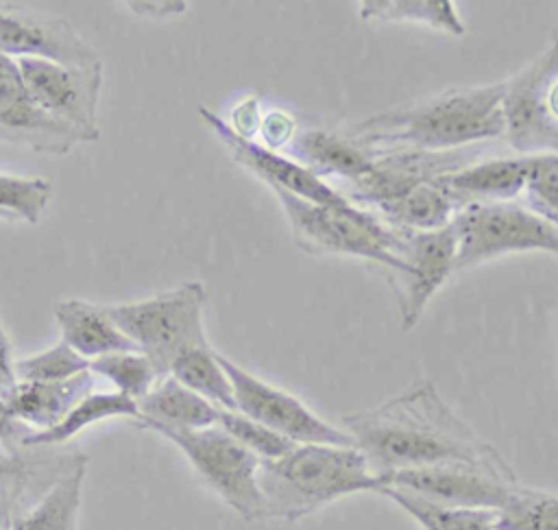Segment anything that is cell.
<instances>
[{"mask_svg":"<svg viewBox=\"0 0 558 530\" xmlns=\"http://www.w3.org/2000/svg\"><path fill=\"white\" fill-rule=\"evenodd\" d=\"M52 314L61 329V342L87 360L118 351H137V347L111 321L105 305L83 299H65L54 303Z\"/></svg>","mask_w":558,"mask_h":530,"instance_id":"ac0fdd59","label":"cell"},{"mask_svg":"<svg viewBox=\"0 0 558 530\" xmlns=\"http://www.w3.org/2000/svg\"><path fill=\"white\" fill-rule=\"evenodd\" d=\"M22 475V462L15 454H0V491Z\"/></svg>","mask_w":558,"mask_h":530,"instance_id":"74e56055","label":"cell"},{"mask_svg":"<svg viewBox=\"0 0 558 530\" xmlns=\"http://www.w3.org/2000/svg\"><path fill=\"white\" fill-rule=\"evenodd\" d=\"M52 196V185L41 177H15L0 172V214L7 222H39Z\"/></svg>","mask_w":558,"mask_h":530,"instance_id":"f1b7e54d","label":"cell"},{"mask_svg":"<svg viewBox=\"0 0 558 530\" xmlns=\"http://www.w3.org/2000/svg\"><path fill=\"white\" fill-rule=\"evenodd\" d=\"M140 419V408L137 401L122 395V393H89L83 397L57 425L41 430V432H31L22 438L20 447H48V445H59L76 436L81 430L107 421V419Z\"/></svg>","mask_w":558,"mask_h":530,"instance_id":"7402d4cb","label":"cell"},{"mask_svg":"<svg viewBox=\"0 0 558 530\" xmlns=\"http://www.w3.org/2000/svg\"><path fill=\"white\" fill-rule=\"evenodd\" d=\"M384 486L403 489L434 504L451 508L499 510L519 486L517 475L497 473L473 465H432L392 471Z\"/></svg>","mask_w":558,"mask_h":530,"instance_id":"7c38bea8","label":"cell"},{"mask_svg":"<svg viewBox=\"0 0 558 530\" xmlns=\"http://www.w3.org/2000/svg\"><path fill=\"white\" fill-rule=\"evenodd\" d=\"M296 120L292 118V113L281 111V109H270L262 113V122L257 129L259 135V144L270 148V150H279V148H288L290 142L296 137Z\"/></svg>","mask_w":558,"mask_h":530,"instance_id":"d6a6232c","label":"cell"},{"mask_svg":"<svg viewBox=\"0 0 558 530\" xmlns=\"http://www.w3.org/2000/svg\"><path fill=\"white\" fill-rule=\"evenodd\" d=\"M216 425H220L229 436H233L242 447H246L251 454H255L262 462L277 460L296 445V443L279 436L277 432L268 430L266 425L244 417L238 410H220Z\"/></svg>","mask_w":558,"mask_h":530,"instance_id":"1f68e13d","label":"cell"},{"mask_svg":"<svg viewBox=\"0 0 558 530\" xmlns=\"http://www.w3.org/2000/svg\"><path fill=\"white\" fill-rule=\"evenodd\" d=\"M0 55L63 65H92L96 48L63 17L0 9Z\"/></svg>","mask_w":558,"mask_h":530,"instance_id":"5bb4252c","label":"cell"},{"mask_svg":"<svg viewBox=\"0 0 558 530\" xmlns=\"http://www.w3.org/2000/svg\"><path fill=\"white\" fill-rule=\"evenodd\" d=\"M153 432L174 443L203 482L242 519H266L264 497L257 482L262 460L229 436L220 425L201 430L155 427Z\"/></svg>","mask_w":558,"mask_h":530,"instance_id":"52a82bcc","label":"cell"},{"mask_svg":"<svg viewBox=\"0 0 558 530\" xmlns=\"http://www.w3.org/2000/svg\"><path fill=\"white\" fill-rule=\"evenodd\" d=\"M2 530H9V523H7V526H4V528H2Z\"/></svg>","mask_w":558,"mask_h":530,"instance_id":"60d3db41","label":"cell"},{"mask_svg":"<svg viewBox=\"0 0 558 530\" xmlns=\"http://www.w3.org/2000/svg\"><path fill=\"white\" fill-rule=\"evenodd\" d=\"M89 371L109 380L116 393L140 401L161 380L153 362L140 351H118L89 360Z\"/></svg>","mask_w":558,"mask_h":530,"instance_id":"83f0119b","label":"cell"},{"mask_svg":"<svg viewBox=\"0 0 558 530\" xmlns=\"http://www.w3.org/2000/svg\"><path fill=\"white\" fill-rule=\"evenodd\" d=\"M0 220H4V216H2V214H0Z\"/></svg>","mask_w":558,"mask_h":530,"instance_id":"b9f144b4","label":"cell"},{"mask_svg":"<svg viewBox=\"0 0 558 530\" xmlns=\"http://www.w3.org/2000/svg\"><path fill=\"white\" fill-rule=\"evenodd\" d=\"M340 421L379 478L432 465H473L517 475L506 458L447 406L429 380H416L377 408L344 414Z\"/></svg>","mask_w":558,"mask_h":530,"instance_id":"6da1fadb","label":"cell"},{"mask_svg":"<svg viewBox=\"0 0 558 530\" xmlns=\"http://www.w3.org/2000/svg\"><path fill=\"white\" fill-rule=\"evenodd\" d=\"M379 495L399 504L423 526V530H495L497 523V510L451 508L392 486H384Z\"/></svg>","mask_w":558,"mask_h":530,"instance_id":"484cf974","label":"cell"},{"mask_svg":"<svg viewBox=\"0 0 558 530\" xmlns=\"http://www.w3.org/2000/svg\"><path fill=\"white\" fill-rule=\"evenodd\" d=\"M4 526H7V521H2V519H0V530H2Z\"/></svg>","mask_w":558,"mask_h":530,"instance_id":"ab89813d","label":"cell"},{"mask_svg":"<svg viewBox=\"0 0 558 530\" xmlns=\"http://www.w3.org/2000/svg\"><path fill=\"white\" fill-rule=\"evenodd\" d=\"M283 209L294 244L310 255H351L397 270L401 264L395 249L401 229L386 225L373 212L347 203L340 207L318 205L292 196L283 190H270Z\"/></svg>","mask_w":558,"mask_h":530,"instance_id":"277c9868","label":"cell"},{"mask_svg":"<svg viewBox=\"0 0 558 530\" xmlns=\"http://www.w3.org/2000/svg\"><path fill=\"white\" fill-rule=\"evenodd\" d=\"M83 371H89V360L78 356L65 342H57L46 351L15 360L17 382H59Z\"/></svg>","mask_w":558,"mask_h":530,"instance_id":"4dcf8cb0","label":"cell"},{"mask_svg":"<svg viewBox=\"0 0 558 530\" xmlns=\"http://www.w3.org/2000/svg\"><path fill=\"white\" fill-rule=\"evenodd\" d=\"M395 257L399 268L388 275L403 329H412L432 297L456 270V231L451 222L434 231H401Z\"/></svg>","mask_w":558,"mask_h":530,"instance_id":"8fae6325","label":"cell"},{"mask_svg":"<svg viewBox=\"0 0 558 530\" xmlns=\"http://www.w3.org/2000/svg\"><path fill=\"white\" fill-rule=\"evenodd\" d=\"M290 157L310 168L320 179L338 177L344 185L362 179L375 157V150L362 146L353 137L329 129H307L296 133V137L286 148Z\"/></svg>","mask_w":558,"mask_h":530,"instance_id":"2e32d148","label":"cell"},{"mask_svg":"<svg viewBox=\"0 0 558 530\" xmlns=\"http://www.w3.org/2000/svg\"><path fill=\"white\" fill-rule=\"evenodd\" d=\"M17 384V377H15V360H13V353H11V342H9V336L2 327V321H0V397L7 399L9 393L15 388Z\"/></svg>","mask_w":558,"mask_h":530,"instance_id":"d590c367","label":"cell"},{"mask_svg":"<svg viewBox=\"0 0 558 530\" xmlns=\"http://www.w3.org/2000/svg\"><path fill=\"white\" fill-rule=\"evenodd\" d=\"M168 375H172L177 382H181L185 388L201 395L216 408L235 410L231 382L218 360V351H214L211 345L192 347L177 356Z\"/></svg>","mask_w":558,"mask_h":530,"instance_id":"d4e9b609","label":"cell"},{"mask_svg":"<svg viewBox=\"0 0 558 530\" xmlns=\"http://www.w3.org/2000/svg\"><path fill=\"white\" fill-rule=\"evenodd\" d=\"M456 212L458 207L442 188L436 181H429L373 214L401 231H434L447 227Z\"/></svg>","mask_w":558,"mask_h":530,"instance_id":"cb8c5ba5","label":"cell"},{"mask_svg":"<svg viewBox=\"0 0 558 530\" xmlns=\"http://www.w3.org/2000/svg\"><path fill=\"white\" fill-rule=\"evenodd\" d=\"M530 170V155L475 159L436 179L458 209L477 203L519 201Z\"/></svg>","mask_w":558,"mask_h":530,"instance_id":"9a60e30c","label":"cell"},{"mask_svg":"<svg viewBox=\"0 0 558 530\" xmlns=\"http://www.w3.org/2000/svg\"><path fill=\"white\" fill-rule=\"evenodd\" d=\"M218 360L231 382L235 410L244 417L266 425L268 430L296 445L320 443L355 447L353 438L342 427H336L320 419L292 393L259 380L222 353H218Z\"/></svg>","mask_w":558,"mask_h":530,"instance_id":"ba28073f","label":"cell"},{"mask_svg":"<svg viewBox=\"0 0 558 530\" xmlns=\"http://www.w3.org/2000/svg\"><path fill=\"white\" fill-rule=\"evenodd\" d=\"M137 425L144 430L172 427V430H201L218 423L220 408L185 388L172 375L161 377L148 395L137 401Z\"/></svg>","mask_w":558,"mask_h":530,"instance_id":"d6986e66","label":"cell"},{"mask_svg":"<svg viewBox=\"0 0 558 530\" xmlns=\"http://www.w3.org/2000/svg\"><path fill=\"white\" fill-rule=\"evenodd\" d=\"M495 530H558V495L519 484L497 510Z\"/></svg>","mask_w":558,"mask_h":530,"instance_id":"4316f807","label":"cell"},{"mask_svg":"<svg viewBox=\"0 0 558 530\" xmlns=\"http://www.w3.org/2000/svg\"><path fill=\"white\" fill-rule=\"evenodd\" d=\"M78 142V135L70 127L39 109L31 96L13 107L0 109V144L26 146L46 155H68Z\"/></svg>","mask_w":558,"mask_h":530,"instance_id":"ffe728a7","label":"cell"},{"mask_svg":"<svg viewBox=\"0 0 558 530\" xmlns=\"http://www.w3.org/2000/svg\"><path fill=\"white\" fill-rule=\"evenodd\" d=\"M257 482L266 519L286 521H299L340 497L384 489L357 447L320 443L294 445L281 458L259 462Z\"/></svg>","mask_w":558,"mask_h":530,"instance_id":"3957f363","label":"cell"},{"mask_svg":"<svg viewBox=\"0 0 558 530\" xmlns=\"http://www.w3.org/2000/svg\"><path fill=\"white\" fill-rule=\"evenodd\" d=\"M207 288L185 281L150 299L105 305L111 321L166 377L177 356L192 347L209 345L203 323Z\"/></svg>","mask_w":558,"mask_h":530,"instance_id":"5b68a950","label":"cell"},{"mask_svg":"<svg viewBox=\"0 0 558 530\" xmlns=\"http://www.w3.org/2000/svg\"><path fill=\"white\" fill-rule=\"evenodd\" d=\"M262 109H259V98L257 96H246L242 98L233 109H231V118L225 120L229 124V129L244 137V140H255L259 122H262Z\"/></svg>","mask_w":558,"mask_h":530,"instance_id":"836d02e7","label":"cell"},{"mask_svg":"<svg viewBox=\"0 0 558 530\" xmlns=\"http://www.w3.org/2000/svg\"><path fill=\"white\" fill-rule=\"evenodd\" d=\"M89 393H94V373L83 371L59 382H17L4 401L15 421L41 432L57 425Z\"/></svg>","mask_w":558,"mask_h":530,"instance_id":"e0dca14e","label":"cell"},{"mask_svg":"<svg viewBox=\"0 0 558 530\" xmlns=\"http://www.w3.org/2000/svg\"><path fill=\"white\" fill-rule=\"evenodd\" d=\"M456 270L508 255L543 251L558 257V227L521 201L477 203L456 212Z\"/></svg>","mask_w":558,"mask_h":530,"instance_id":"8992f818","label":"cell"},{"mask_svg":"<svg viewBox=\"0 0 558 530\" xmlns=\"http://www.w3.org/2000/svg\"><path fill=\"white\" fill-rule=\"evenodd\" d=\"M357 15L368 24H421L456 37L466 31L451 0H362Z\"/></svg>","mask_w":558,"mask_h":530,"instance_id":"603a6c76","label":"cell"},{"mask_svg":"<svg viewBox=\"0 0 558 530\" xmlns=\"http://www.w3.org/2000/svg\"><path fill=\"white\" fill-rule=\"evenodd\" d=\"M31 100L48 116L70 127L81 142H96L98 98L102 89V61L92 65H63L41 59H15Z\"/></svg>","mask_w":558,"mask_h":530,"instance_id":"9c48e42d","label":"cell"},{"mask_svg":"<svg viewBox=\"0 0 558 530\" xmlns=\"http://www.w3.org/2000/svg\"><path fill=\"white\" fill-rule=\"evenodd\" d=\"M83 480L85 458H76L26 513L9 521V530H78Z\"/></svg>","mask_w":558,"mask_h":530,"instance_id":"44dd1931","label":"cell"},{"mask_svg":"<svg viewBox=\"0 0 558 530\" xmlns=\"http://www.w3.org/2000/svg\"><path fill=\"white\" fill-rule=\"evenodd\" d=\"M521 203L558 227V153L530 155Z\"/></svg>","mask_w":558,"mask_h":530,"instance_id":"f546056e","label":"cell"},{"mask_svg":"<svg viewBox=\"0 0 558 530\" xmlns=\"http://www.w3.org/2000/svg\"><path fill=\"white\" fill-rule=\"evenodd\" d=\"M558 79V28L521 72L504 81V137L519 155L558 153V129L547 120L545 98Z\"/></svg>","mask_w":558,"mask_h":530,"instance_id":"30bf717a","label":"cell"},{"mask_svg":"<svg viewBox=\"0 0 558 530\" xmlns=\"http://www.w3.org/2000/svg\"><path fill=\"white\" fill-rule=\"evenodd\" d=\"M545 113H547V120L558 129V79L551 83V87L547 92Z\"/></svg>","mask_w":558,"mask_h":530,"instance_id":"f35d334b","label":"cell"},{"mask_svg":"<svg viewBox=\"0 0 558 530\" xmlns=\"http://www.w3.org/2000/svg\"><path fill=\"white\" fill-rule=\"evenodd\" d=\"M28 96L15 59L0 55V109L13 107Z\"/></svg>","mask_w":558,"mask_h":530,"instance_id":"e575fe53","label":"cell"},{"mask_svg":"<svg viewBox=\"0 0 558 530\" xmlns=\"http://www.w3.org/2000/svg\"><path fill=\"white\" fill-rule=\"evenodd\" d=\"M504 81L453 87L414 105L388 109L353 124L347 135L373 150H458L504 137Z\"/></svg>","mask_w":558,"mask_h":530,"instance_id":"7a4b0ae2","label":"cell"},{"mask_svg":"<svg viewBox=\"0 0 558 530\" xmlns=\"http://www.w3.org/2000/svg\"><path fill=\"white\" fill-rule=\"evenodd\" d=\"M26 434H31V430L11 417L7 401L0 397V443L7 449H13V447H20Z\"/></svg>","mask_w":558,"mask_h":530,"instance_id":"8d00e7d4","label":"cell"},{"mask_svg":"<svg viewBox=\"0 0 558 530\" xmlns=\"http://www.w3.org/2000/svg\"><path fill=\"white\" fill-rule=\"evenodd\" d=\"M198 116L214 131V135L225 144V148L231 153V157L242 168H246L257 179H262L270 190H283L303 201L318 203V205H331V207L351 203L340 190L329 185L325 179L314 174L310 168H305L290 155L270 150V148L262 146L257 140H244V137L235 135L229 129V124L225 122V118H220L216 111H211L207 107H198Z\"/></svg>","mask_w":558,"mask_h":530,"instance_id":"4fadbf2b","label":"cell"}]
</instances>
